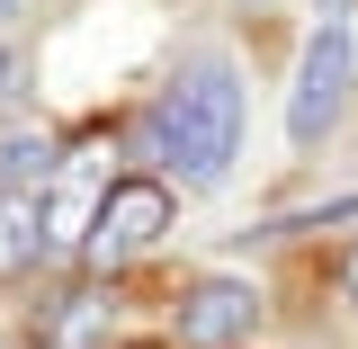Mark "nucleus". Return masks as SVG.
<instances>
[{
    "label": "nucleus",
    "instance_id": "1",
    "mask_svg": "<svg viewBox=\"0 0 358 349\" xmlns=\"http://www.w3.org/2000/svg\"><path fill=\"white\" fill-rule=\"evenodd\" d=\"M152 143H162V162L179 171V188H215L233 171V152H242V81H233L224 54H197L171 81L162 117H152Z\"/></svg>",
    "mask_w": 358,
    "mask_h": 349
},
{
    "label": "nucleus",
    "instance_id": "2",
    "mask_svg": "<svg viewBox=\"0 0 358 349\" xmlns=\"http://www.w3.org/2000/svg\"><path fill=\"white\" fill-rule=\"evenodd\" d=\"M341 90H350V27H341V18H322L313 45H305V72H296V99H287V143H296V152H313V143L331 134Z\"/></svg>",
    "mask_w": 358,
    "mask_h": 349
},
{
    "label": "nucleus",
    "instance_id": "3",
    "mask_svg": "<svg viewBox=\"0 0 358 349\" xmlns=\"http://www.w3.org/2000/svg\"><path fill=\"white\" fill-rule=\"evenodd\" d=\"M36 215H45V242H54V251H72V242L90 251V233L108 215V162H99V152H63V171H54V188L36 197Z\"/></svg>",
    "mask_w": 358,
    "mask_h": 349
},
{
    "label": "nucleus",
    "instance_id": "4",
    "mask_svg": "<svg viewBox=\"0 0 358 349\" xmlns=\"http://www.w3.org/2000/svg\"><path fill=\"white\" fill-rule=\"evenodd\" d=\"M171 233V188L162 179H117L108 188V215L90 233V260H134V251H152Z\"/></svg>",
    "mask_w": 358,
    "mask_h": 349
},
{
    "label": "nucleus",
    "instance_id": "5",
    "mask_svg": "<svg viewBox=\"0 0 358 349\" xmlns=\"http://www.w3.org/2000/svg\"><path fill=\"white\" fill-rule=\"evenodd\" d=\"M251 322H260V296H251L242 278H206V287H188V305H179V341L188 349H233Z\"/></svg>",
    "mask_w": 358,
    "mask_h": 349
},
{
    "label": "nucleus",
    "instance_id": "6",
    "mask_svg": "<svg viewBox=\"0 0 358 349\" xmlns=\"http://www.w3.org/2000/svg\"><path fill=\"white\" fill-rule=\"evenodd\" d=\"M36 251H45V215H36V197H0V278H18Z\"/></svg>",
    "mask_w": 358,
    "mask_h": 349
},
{
    "label": "nucleus",
    "instance_id": "7",
    "mask_svg": "<svg viewBox=\"0 0 358 349\" xmlns=\"http://www.w3.org/2000/svg\"><path fill=\"white\" fill-rule=\"evenodd\" d=\"M54 171H63V152H54L45 134H9V143H0V179H9V188H27V179H36V197H45Z\"/></svg>",
    "mask_w": 358,
    "mask_h": 349
},
{
    "label": "nucleus",
    "instance_id": "8",
    "mask_svg": "<svg viewBox=\"0 0 358 349\" xmlns=\"http://www.w3.org/2000/svg\"><path fill=\"white\" fill-rule=\"evenodd\" d=\"M9 72H18V54H9V45H0V90H9Z\"/></svg>",
    "mask_w": 358,
    "mask_h": 349
},
{
    "label": "nucleus",
    "instance_id": "9",
    "mask_svg": "<svg viewBox=\"0 0 358 349\" xmlns=\"http://www.w3.org/2000/svg\"><path fill=\"white\" fill-rule=\"evenodd\" d=\"M350 305H358V251H350Z\"/></svg>",
    "mask_w": 358,
    "mask_h": 349
}]
</instances>
